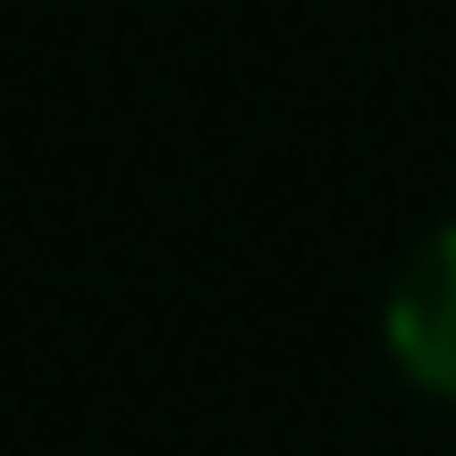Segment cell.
Segmentation results:
<instances>
[{
    "label": "cell",
    "instance_id": "obj_1",
    "mask_svg": "<svg viewBox=\"0 0 456 456\" xmlns=\"http://www.w3.org/2000/svg\"><path fill=\"white\" fill-rule=\"evenodd\" d=\"M389 355L406 363L431 397H456V228H440V237L406 262V279H397Z\"/></svg>",
    "mask_w": 456,
    "mask_h": 456
}]
</instances>
